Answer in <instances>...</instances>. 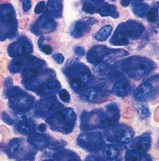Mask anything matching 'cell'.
Returning a JSON list of instances; mask_svg holds the SVG:
<instances>
[{"label":"cell","instance_id":"1","mask_svg":"<svg viewBox=\"0 0 159 161\" xmlns=\"http://www.w3.org/2000/svg\"><path fill=\"white\" fill-rule=\"evenodd\" d=\"M152 68L151 63H148V61L139 59L135 64H132V69H130V75L133 77H140L144 75H146L148 72H150Z\"/></svg>","mask_w":159,"mask_h":161},{"label":"cell","instance_id":"2","mask_svg":"<svg viewBox=\"0 0 159 161\" xmlns=\"http://www.w3.org/2000/svg\"><path fill=\"white\" fill-rule=\"evenodd\" d=\"M107 49L105 46H96V47H93V49L91 50V52L89 53V59L90 57H93V59H91L90 61L92 62V63H97L99 62L103 57L105 55Z\"/></svg>","mask_w":159,"mask_h":161},{"label":"cell","instance_id":"3","mask_svg":"<svg viewBox=\"0 0 159 161\" xmlns=\"http://www.w3.org/2000/svg\"><path fill=\"white\" fill-rule=\"evenodd\" d=\"M113 90L117 95L124 96V95H126V94L129 93L130 85L126 80L121 79V80H119V81L115 84V86L113 88Z\"/></svg>","mask_w":159,"mask_h":161},{"label":"cell","instance_id":"4","mask_svg":"<svg viewBox=\"0 0 159 161\" xmlns=\"http://www.w3.org/2000/svg\"><path fill=\"white\" fill-rule=\"evenodd\" d=\"M88 81H89L88 75L81 73V74H78V75L72 76L71 79H70V84L73 89L76 90V89L80 88L82 85L86 84Z\"/></svg>","mask_w":159,"mask_h":161},{"label":"cell","instance_id":"5","mask_svg":"<svg viewBox=\"0 0 159 161\" xmlns=\"http://www.w3.org/2000/svg\"><path fill=\"white\" fill-rule=\"evenodd\" d=\"M90 28V25H88L87 22H78L76 26L73 27L72 31V35L73 37H81L87 32Z\"/></svg>","mask_w":159,"mask_h":161},{"label":"cell","instance_id":"6","mask_svg":"<svg viewBox=\"0 0 159 161\" xmlns=\"http://www.w3.org/2000/svg\"><path fill=\"white\" fill-rule=\"evenodd\" d=\"M151 91H152V86L149 83H143L135 91V96L138 99H143L149 93H151Z\"/></svg>","mask_w":159,"mask_h":161},{"label":"cell","instance_id":"7","mask_svg":"<svg viewBox=\"0 0 159 161\" xmlns=\"http://www.w3.org/2000/svg\"><path fill=\"white\" fill-rule=\"evenodd\" d=\"M38 26H40V29L44 32L53 31L56 27L55 23L52 20L45 19V18H41L38 21Z\"/></svg>","mask_w":159,"mask_h":161},{"label":"cell","instance_id":"8","mask_svg":"<svg viewBox=\"0 0 159 161\" xmlns=\"http://www.w3.org/2000/svg\"><path fill=\"white\" fill-rule=\"evenodd\" d=\"M112 31V27L111 26H105L104 27H102L99 31L96 33V35L94 36L95 40L97 41H105L108 36L110 35V33Z\"/></svg>","mask_w":159,"mask_h":161},{"label":"cell","instance_id":"9","mask_svg":"<svg viewBox=\"0 0 159 161\" xmlns=\"http://www.w3.org/2000/svg\"><path fill=\"white\" fill-rule=\"evenodd\" d=\"M12 8L11 9H6L4 7H1L0 9V20L3 21H11V14H12Z\"/></svg>","mask_w":159,"mask_h":161},{"label":"cell","instance_id":"10","mask_svg":"<svg viewBox=\"0 0 159 161\" xmlns=\"http://www.w3.org/2000/svg\"><path fill=\"white\" fill-rule=\"evenodd\" d=\"M100 10H101L100 14L103 16H107V15L118 16V14H116V9L113 6H105Z\"/></svg>","mask_w":159,"mask_h":161},{"label":"cell","instance_id":"11","mask_svg":"<svg viewBox=\"0 0 159 161\" xmlns=\"http://www.w3.org/2000/svg\"><path fill=\"white\" fill-rule=\"evenodd\" d=\"M39 71H40V66H39V64H34V65H32V66H30L28 70H27V72H26V74H24V77H28V78H32L33 76H35L37 74L39 73Z\"/></svg>","mask_w":159,"mask_h":161},{"label":"cell","instance_id":"12","mask_svg":"<svg viewBox=\"0 0 159 161\" xmlns=\"http://www.w3.org/2000/svg\"><path fill=\"white\" fill-rule=\"evenodd\" d=\"M98 93H98L95 89H89L84 93V99L86 101H88V102H91L97 97Z\"/></svg>","mask_w":159,"mask_h":161},{"label":"cell","instance_id":"13","mask_svg":"<svg viewBox=\"0 0 159 161\" xmlns=\"http://www.w3.org/2000/svg\"><path fill=\"white\" fill-rule=\"evenodd\" d=\"M105 156L109 158V159H113L115 158L117 156H118V151H117V149H115L114 147H107L105 149Z\"/></svg>","mask_w":159,"mask_h":161},{"label":"cell","instance_id":"14","mask_svg":"<svg viewBox=\"0 0 159 161\" xmlns=\"http://www.w3.org/2000/svg\"><path fill=\"white\" fill-rule=\"evenodd\" d=\"M135 13H136L138 16L143 17L146 13H147V7L143 4H140L138 8H135L134 9Z\"/></svg>","mask_w":159,"mask_h":161},{"label":"cell","instance_id":"15","mask_svg":"<svg viewBox=\"0 0 159 161\" xmlns=\"http://www.w3.org/2000/svg\"><path fill=\"white\" fill-rule=\"evenodd\" d=\"M83 10L87 13H95V6L92 2H85L83 6Z\"/></svg>","mask_w":159,"mask_h":161},{"label":"cell","instance_id":"16","mask_svg":"<svg viewBox=\"0 0 159 161\" xmlns=\"http://www.w3.org/2000/svg\"><path fill=\"white\" fill-rule=\"evenodd\" d=\"M23 66V60H16L10 65V70H12V72H18L20 69Z\"/></svg>","mask_w":159,"mask_h":161},{"label":"cell","instance_id":"17","mask_svg":"<svg viewBox=\"0 0 159 161\" xmlns=\"http://www.w3.org/2000/svg\"><path fill=\"white\" fill-rule=\"evenodd\" d=\"M148 145H149V142H147V140H141L138 143L137 148H138V150H139V151H145V150L148 149Z\"/></svg>","mask_w":159,"mask_h":161},{"label":"cell","instance_id":"18","mask_svg":"<svg viewBox=\"0 0 159 161\" xmlns=\"http://www.w3.org/2000/svg\"><path fill=\"white\" fill-rule=\"evenodd\" d=\"M59 98L64 102H69L70 101V94L66 90H62L59 93Z\"/></svg>","mask_w":159,"mask_h":161},{"label":"cell","instance_id":"19","mask_svg":"<svg viewBox=\"0 0 159 161\" xmlns=\"http://www.w3.org/2000/svg\"><path fill=\"white\" fill-rule=\"evenodd\" d=\"M19 146H20V143L17 141H12L10 143V150H11V152L16 153L18 151V149H19Z\"/></svg>","mask_w":159,"mask_h":161},{"label":"cell","instance_id":"20","mask_svg":"<svg viewBox=\"0 0 159 161\" xmlns=\"http://www.w3.org/2000/svg\"><path fill=\"white\" fill-rule=\"evenodd\" d=\"M148 19L149 21L151 22H153L155 19H156V11H154V9H152L149 11V13H148Z\"/></svg>","mask_w":159,"mask_h":161},{"label":"cell","instance_id":"21","mask_svg":"<svg viewBox=\"0 0 159 161\" xmlns=\"http://www.w3.org/2000/svg\"><path fill=\"white\" fill-rule=\"evenodd\" d=\"M127 161H139V156L137 154H130L127 156Z\"/></svg>","mask_w":159,"mask_h":161},{"label":"cell","instance_id":"22","mask_svg":"<svg viewBox=\"0 0 159 161\" xmlns=\"http://www.w3.org/2000/svg\"><path fill=\"white\" fill-rule=\"evenodd\" d=\"M54 60H56L57 61V63L61 64L64 61V56H62L61 54H56L54 56Z\"/></svg>","mask_w":159,"mask_h":161},{"label":"cell","instance_id":"23","mask_svg":"<svg viewBox=\"0 0 159 161\" xmlns=\"http://www.w3.org/2000/svg\"><path fill=\"white\" fill-rule=\"evenodd\" d=\"M41 50L43 52H44L45 54H51L52 53V48L49 45H43V46L41 47Z\"/></svg>","mask_w":159,"mask_h":161},{"label":"cell","instance_id":"24","mask_svg":"<svg viewBox=\"0 0 159 161\" xmlns=\"http://www.w3.org/2000/svg\"><path fill=\"white\" fill-rule=\"evenodd\" d=\"M43 7H44V2H40L38 5H37V7H36V9H35V13H42V9H43Z\"/></svg>","mask_w":159,"mask_h":161},{"label":"cell","instance_id":"25","mask_svg":"<svg viewBox=\"0 0 159 161\" xmlns=\"http://www.w3.org/2000/svg\"><path fill=\"white\" fill-rule=\"evenodd\" d=\"M23 5H24V10H28L29 9H30V7H31V3H30V1H28V2H26V1H24L23 2Z\"/></svg>","mask_w":159,"mask_h":161},{"label":"cell","instance_id":"26","mask_svg":"<svg viewBox=\"0 0 159 161\" xmlns=\"http://www.w3.org/2000/svg\"><path fill=\"white\" fill-rule=\"evenodd\" d=\"M76 53L77 55H80V56H84V54H85L84 50H83L81 47H77V48L76 49Z\"/></svg>","mask_w":159,"mask_h":161},{"label":"cell","instance_id":"27","mask_svg":"<svg viewBox=\"0 0 159 161\" xmlns=\"http://www.w3.org/2000/svg\"><path fill=\"white\" fill-rule=\"evenodd\" d=\"M43 129L44 130V125H40V130Z\"/></svg>","mask_w":159,"mask_h":161}]
</instances>
